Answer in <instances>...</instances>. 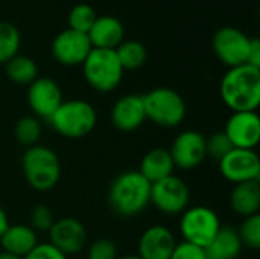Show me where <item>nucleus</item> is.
<instances>
[{
    "label": "nucleus",
    "mask_w": 260,
    "mask_h": 259,
    "mask_svg": "<svg viewBox=\"0 0 260 259\" xmlns=\"http://www.w3.org/2000/svg\"><path fill=\"white\" fill-rule=\"evenodd\" d=\"M247 64L253 67L260 69V40L259 38H251L250 41V50H248V58Z\"/></svg>",
    "instance_id": "72a5a7b5"
},
{
    "label": "nucleus",
    "mask_w": 260,
    "mask_h": 259,
    "mask_svg": "<svg viewBox=\"0 0 260 259\" xmlns=\"http://www.w3.org/2000/svg\"><path fill=\"white\" fill-rule=\"evenodd\" d=\"M177 246L175 235L166 226L155 224L148 227L139 240L140 259H169Z\"/></svg>",
    "instance_id": "f3484780"
},
{
    "label": "nucleus",
    "mask_w": 260,
    "mask_h": 259,
    "mask_svg": "<svg viewBox=\"0 0 260 259\" xmlns=\"http://www.w3.org/2000/svg\"><path fill=\"white\" fill-rule=\"evenodd\" d=\"M232 150H233V145L224 131H218V133L212 134L209 139H206L207 157H212L216 162H219L222 157H225Z\"/></svg>",
    "instance_id": "c85d7f7f"
},
{
    "label": "nucleus",
    "mask_w": 260,
    "mask_h": 259,
    "mask_svg": "<svg viewBox=\"0 0 260 259\" xmlns=\"http://www.w3.org/2000/svg\"><path fill=\"white\" fill-rule=\"evenodd\" d=\"M190 202V191L187 183L177 177L169 176L151 185V205L166 215L183 214Z\"/></svg>",
    "instance_id": "6e6552de"
},
{
    "label": "nucleus",
    "mask_w": 260,
    "mask_h": 259,
    "mask_svg": "<svg viewBox=\"0 0 260 259\" xmlns=\"http://www.w3.org/2000/svg\"><path fill=\"white\" fill-rule=\"evenodd\" d=\"M111 124L114 128L123 133H131L140 128L146 121L143 95H125L119 98L110 113Z\"/></svg>",
    "instance_id": "dca6fc26"
},
{
    "label": "nucleus",
    "mask_w": 260,
    "mask_h": 259,
    "mask_svg": "<svg viewBox=\"0 0 260 259\" xmlns=\"http://www.w3.org/2000/svg\"><path fill=\"white\" fill-rule=\"evenodd\" d=\"M218 214L207 206H192L181 214L180 234L183 241L206 249L221 229Z\"/></svg>",
    "instance_id": "0eeeda50"
},
{
    "label": "nucleus",
    "mask_w": 260,
    "mask_h": 259,
    "mask_svg": "<svg viewBox=\"0 0 260 259\" xmlns=\"http://www.w3.org/2000/svg\"><path fill=\"white\" fill-rule=\"evenodd\" d=\"M242 247L244 246L239 240L238 231L235 227L224 226L204 249V252L207 259H238Z\"/></svg>",
    "instance_id": "4be33fe9"
},
{
    "label": "nucleus",
    "mask_w": 260,
    "mask_h": 259,
    "mask_svg": "<svg viewBox=\"0 0 260 259\" xmlns=\"http://www.w3.org/2000/svg\"><path fill=\"white\" fill-rule=\"evenodd\" d=\"M55 218L52 211L44 205H37L29 214V227L35 232H49Z\"/></svg>",
    "instance_id": "c756f323"
},
{
    "label": "nucleus",
    "mask_w": 260,
    "mask_h": 259,
    "mask_svg": "<svg viewBox=\"0 0 260 259\" xmlns=\"http://www.w3.org/2000/svg\"><path fill=\"white\" fill-rule=\"evenodd\" d=\"M174 169H175V165L172 162L169 150L154 148L143 156L139 172L152 185L169 176H174Z\"/></svg>",
    "instance_id": "aec40b11"
},
{
    "label": "nucleus",
    "mask_w": 260,
    "mask_h": 259,
    "mask_svg": "<svg viewBox=\"0 0 260 259\" xmlns=\"http://www.w3.org/2000/svg\"><path fill=\"white\" fill-rule=\"evenodd\" d=\"M21 171L32 189L46 192L58 185L61 179V162L52 148L37 143L23 153Z\"/></svg>",
    "instance_id": "7ed1b4c3"
},
{
    "label": "nucleus",
    "mask_w": 260,
    "mask_h": 259,
    "mask_svg": "<svg viewBox=\"0 0 260 259\" xmlns=\"http://www.w3.org/2000/svg\"><path fill=\"white\" fill-rule=\"evenodd\" d=\"M171 157L175 168L180 169H193L200 166L206 157V137L200 131L186 130L181 131L171 145Z\"/></svg>",
    "instance_id": "9b49d317"
},
{
    "label": "nucleus",
    "mask_w": 260,
    "mask_h": 259,
    "mask_svg": "<svg viewBox=\"0 0 260 259\" xmlns=\"http://www.w3.org/2000/svg\"><path fill=\"white\" fill-rule=\"evenodd\" d=\"M8 226H9V220H8V215H6V212H5V209L0 206V238H2V235L5 234V231L8 229Z\"/></svg>",
    "instance_id": "f704fd0d"
},
{
    "label": "nucleus",
    "mask_w": 260,
    "mask_h": 259,
    "mask_svg": "<svg viewBox=\"0 0 260 259\" xmlns=\"http://www.w3.org/2000/svg\"><path fill=\"white\" fill-rule=\"evenodd\" d=\"M41 133H43L41 122L35 116H23L21 119L17 121L14 127L15 140L26 148L37 145L41 137Z\"/></svg>",
    "instance_id": "393cba45"
},
{
    "label": "nucleus",
    "mask_w": 260,
    "mask_h": 259,
    "mask_svg": "<svg viewBox=\"0 0 260 259\" xmlns=\"http://www.w3.org/2000/svg\"><path fill=\"white\" fill-rule=\"evenodd\" d=\"M49 243L55 246L66 256L79 253L87 244V229L85 226L72 217L55 220L49 229Z\"/></svg>",
    "instance_id": "4468645a"
},
{
    "label": "nucleus",
    "mask_w": 260,
    "mask_h": 259,
    "mask_svg": "<svg viewBox=\"0 0 260 259\" xmlns=\"http://www.w3.org/2000/svg\"><path fill=\"white\" fill-rule=\"evenodd\" d=\"M230 206L233 212L241 217H251L259 214L260 183L259 180L235 185L230 194Z\"/></svg>",
    "instance_id": "412c9836"
},
{
    "label": "nucleus",
    "mask_w": 260,
    "mask_h": 259,
    "mask_svg": "<svg viewBox=\"0 0 260 259\" xmlns=\"http://www.w3.org/2000/svg\"><path fill=\"white\" fill-rule=\"evenodd\" d=\"M8 78L18 85H29L38 78V67L35 61L24 55H15L5 64Z\"/></svg>",
    "instance_id": "5701e85b"
},
{
    "label": "nucleus",
    "mask_w": 260,
    "mask_h": 259,
    "mask_svg": "<svg viewBox=\"0 0 260 259\" xmlns=\"http://www.w3.org/2000/svg\"><path fill=\"white\" fill-rule=\"evenodd\" d=\"M114 50L123 70H137L145 64L148 56L146 47L136 40H123Z\"/></svg>",
    "instance_id": "b1692460"
},
{
    "label": "nucleus",
    "mask_w": 260,
    "mask_h": 259,
    "mask_svg": "<svg viewBox=\"0 0 260 259\" xmlns=\"http://www.w3.org/2000/svg\"><path fill=\"white\" fill-rule=\"evenodd\" d=\"M91 49L88 35L73 29L61 31L52 41V55L62 66L82 64Z\"/></svg>",
    "instance_id": "ddd939ff"
},
{
    "label": "nucleus",
    "mask_w": 260,
    "mask_h": 259,
    "mask_svg": "<svg viewBox=\"0 0 260 259\" xmlns=\"http://www.w3.org/2000/svg\"><path fill=\"white\" fill-rule=\"evenodd\" d=\"M169 259H207L206 258V252L203 247L193 246L190 243L181 241L177 243L172 255Z\"/></svg>",
    "instance_id": "2f4dec72"
},
{
    "label": "nucleus",
    "mask_w": 260,
    "mask_h": 259,
    "mask_svg": "<svg viewBox=\"0 0 260 259\" xmlns=\"http://www.w3.org/2000/svg\"><path fill=\"white\" fill-rule=\"evenodd\" d=\"M146 119L157 127L175 128L178 127L187 113L186 102L178 92L169 87H157L143 95Z\"/></svg>",
    "instance_id": "423d86ee"
},
{
    "label": "nucleus",
    "mask_w": 260,
    "mask_h": 259,
    "mask_svg": "<svg viewBox=\"0 0 260 259\" xmlns=\"http://www.w3.org/2000/svg\"><path fill=\"white\" fill-rule=\"evenodd\" d=\"M233 148L254 150L260 140V118L256 111H235L224 130Z\"/></svg>",
    "instance_id": "2eb2a0df"
},
{
    "label": "nucleus",
    "mask_w": 260,
    "mask_h": 259,
    "mask_svg": "<svg viewBox=\"0 0 260 259\" xmlns=\"http://www.w3.org/2000/svg\"><path fill=\"white\" fill-rule=\"evenodd\" d=\"M222 102L235 111H256L260 105V69L248 64L229 69L222 76Z\"/></svg>",
    "instance_id": "f257e3e1"
},
{
    "label": "nucleus",
    "mask_w": 260,
    "mask_h": 259,
    "mask_svg": "<svg viewBox=\"0 0 260 259\" xmlns=\"http://www.w3.org/2000/svg\"><path fill=\"white\" fill-rule=\"evenodd\" d=\"M0 259H23V258H18V256H15V255H12V253H8V252H0Z\"/></svg>",
    "instance_id": "c9c22d12"
},
{
    "label": "nucleus",
    "mask_w": 260,
    "mask_h": 259,
    "mask_svg": "<svg viewBox=\"0 0 260 259\" xmlns=\"http://www.w3.org/2000/svg\"><path fill=\"white\" fill-rule=\"evenodd\" d=\"M96 18H98V15L91 5L78 3L72 8V11L69 14V29H73V31L82 32V34H88V31L91 29Z\"/></svg>",
    "instance_id": "bb28decb"
},
{
    "label": "nucleus",
    "mask_w": 260,
    "mask_h": 259,
    "mask_svg": "<svg viewBox=\"0 0 260 259\" xmlns=\"http://www.w3.org/2000/svg\"><path fill=\"white\" fill-rule=\"evenodd\" d=\"M110 208L120 217H136L151 205V183L139 171L120 172L108 189Z\"/></svg>",
    "instance_id": "f03ea898"
},
{
    "label": "nucleus",
    "mask_w": 260,
    "mask_h": 259,
    "mask_svg": "<svg viewBox=\"0 0 260 259\" xmlns=\"http://www.w3.org/2000/svg\"><path fill=\"white\" fill-rule=\"evenodd\" d=\"M87 35L93 49L114 50L123 41L125 29L119 18L113 15H101L96 18Z\"/></svg>",
    "instance_id": "a211bd4d"
},
{
    "label": "nucleus",
    "mask_w": 260,
    "mask_h": 259,
    "mask_svg": "<svg viewBox=\"0 0 260 259\" xmlns=\"http://www.w3.org/2000/svg\"><path fill=\"white\" fill-rule=\"evenodd\" d=\"M250 41L251 38L241 29L224 26L215 32L212 38V47L218 60L232 69L247 64Z\"/></svg>",
    "instance_id": "1a4fd4ad"
},
{
    "label": "nucleus",
    "mask_w": 260,
    "mask_h": 259,
    "mask_svg": "<svg viewBox=\"0 0 260 259\" xmlns=\"http://www.w3.org/2000/svg\"><path fill=\"white\" fill-rule=\"evenodd\" d=\"M20 32L8 21H0V64H6L11 58L18 55L20 50Z\"/></svg>",
    "instance_id": "a878e982"
},
{
    "label": "nucleus",
    "mask_w": 260,
    "mask_h": 259,
    "mask_svg": "<svg viewBox=\"0 0 260 259\" xmlns=\"http://www.w3.org/2000/svg\"><path fill=\"white\" fill-rule=\"evenodd\" d=\"M218 165L221 176L233 185L260 179V159L254 150L233 148Z\"/></svg>",
    "instance_id": "9d476101"
},
{
    "label": "nucleus",
    "mask_w": 260,
    "mask_h": 259,
    "mask_svg": "<svg viewBox=\"0 0 260 259\" xmlns=\"http://www.w3.org/2000/svg\"><path fill=\"white\" fill-rule=\"evenodd\" d=\"M81 66L87 84L99 93L117 89L125 72L116 50L108 49H91Z\"/></svg>",
    "instance_id": "39448f33"
},
{
    "label": "nucleus",
    "mask_w": 260,
    "mask_h": 259,
    "mask_svg": "<svg viewBox=\"0 0 260 259\" xmlns=\"http://www.w3.org/2000/svg\"><path fill=\"white\" fill-rule=\"evenodd\" d=\"M53 130L67 139H82L88 136L96 124L98 113L94 107L84 99H69L56 108L49 118Z\"/></svg>",
    "instance_id": "20e7f679"
},
{
    "label": "nucleus",
    "mask_w": 260,
    "mask_h": 259,
    "mask_svg": "<svg viewBox=\"0 0 260 259\" xmlns=\"http://www.w3.org/2000/svg\"><path fill=\"white\" fill-rule=\"evenodd\" d=\"M23 259H67V256L50 243H38Z\"/></svg>",
    "instance_id": "473e14b6"
},
{
    "label": "nucleus",
    "mask_w": 260,
    "mask_h": 259,
    "mask_svg": "<svg viewBox=\"0 0 260 259\" xmlns=\"http://www.w3.org/2000/svg\"><path fill=\"white\" fill-rule=\"evenodd\" d=\"M37 244V232L27 224H9L0 238L2 250L12 253L18 258L26 256Z\"/></svg>",
    "instance_id": "6ab92c4d"
},
{
    "label": "nucleus",
    "mask_w": 260,
    "mask_h": 259,
    "mask_svg": "<svg viewBox=\"0 0 260 259\" xmlns=\"http://www.w3.org/2000/svg\"><path fill=\"white\" fill-rule=\"evenodd\" d=\"M62 101L61 87L52 78L41 76L29 84L27 105L35 118L49 121V118L62 104Z\"/></svg>",
    "instance_id": "f8f14e48"
},
{
    "label": "nucleus",
    "mask_w": 260,
    "mask_h": 259,
    "mask_svg": "<svg viewBox=\"0 0 260 259\" xmlns=\"http://www.w3.org/2000/svg\"><path fill=\"white\" fill-rule=\"evenodd\" d=\"M117 259H140L137 255H128V256H122V258H117Z\"/></svg>",
    "instance_id": "e433bc0d"
},
{
    "label": "nucleus",
    "mask_w": 260,
    "mask_h": 259,
    "mask_svg": "<svg viewBox=\"0 0 260 259\" xmlns=\"http://www.w3.org/2000/svg\"><path fill=\"white\" fill-rule=\"evenodd\" d=\"M88 259H117V246L113 240L98 238L88 247Z\"/></svg>",
    "instance_id": "7c9ffc66"
},
{
    "label": "nucleus",
    "mask_w": 260,
    "mask_h": 259,
    "mask_svg": "<svg viewBox=\"0 0 260 259\" xmlns=\"http://www.w3.org/2000/svg\"><path fill=\"white\" fill-rule=\"evenodd\" d=\"M239 240L242 246L251 249V250H259L260 249V215H251L245 217L241 227L238 229Z\"/></svg>",
    "instance_id": "cd10ccee"
}]
</instances>
